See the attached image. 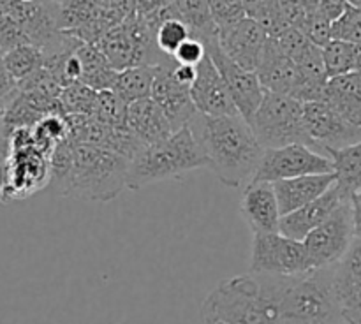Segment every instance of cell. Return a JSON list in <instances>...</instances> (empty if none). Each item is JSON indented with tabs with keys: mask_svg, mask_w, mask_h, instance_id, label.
I'll list each match as a JSON object with an SVG mask.
<instances>
[{
	"mask_svg": "<svg viewBox=\"0 0 361 324\" xmlns=\"http://www.w3.org/2000/svg\"><path fill=\"white\" fill-rule=\"evenodd\" d=\"M187 125L203 151L204 166L212 169L219 182L240 189L254 178L263 147L245 118L196 113Z\"/></svg>",
	"mask_w": 361,
	"mask_h": 324,
	"instance_id": "cell-1",
	"label": "cell"
},
{
	"mask_svg": "<svg viewBox=\"0 0 361 324\" xmlns=\"http://www.w3.org/2000/svg\"><path fill=\"white\" fill-rule=\"evenodd\" d=\"M289 277L247 273L222 280L201 306V317L228 324H282L281 298Z\"/></svg>",
	"mask_w": 361,
	"mask_h": 324,
	"instance_id": "cell-2",
	"label": "cell"
},
{
	"mask_svg": "<svg viewBox=\"0 0 361 324\" xmlns=\"http://www.w3.org/2000/svg\"><path fill=\"white\" fill-rule=\"evenodd\" d=\"M197 168H204L203 151L185 125L166 139L145 144L127 161L126 187L140 190L150 183L180 178Z\"/></svg>",
	"mask_w": 361,
	"mask_h": 324,
	"instance_id": "cell-3",
	"label": "cell"
},
{
	"mask_svg": "<svg viewBox=\"0 0 361 324\" xmlns=\"http://www.w3.org/2000/svg\"><path fill=\"white\" fill-rule=\"evenodd\" d=\"M127 158L108 148L73 143V158L60 196L106 203L126 187Z\"/></svg>",
	"mask_w": 361,
	"mask_h": 324,
	"instance_id": "cell-4",
	"label": "cell"
},
{
	"mask_svg": "<svg viewBox=\"0 0 361 324\" xmlns=\"http://www.w3.org/2000/svg\"><path fill=\"white\" fill-rule=\"evenodd\" d=\"M281 313L282 324L341 323L331 284V266L289 277L281 298Z\"/></svg>",
	"mask_w": 361,
	"mask_h": 324,
	"instance_id": "cell-5",
	"label": "cell"
},
{
	"mask_svg": "<svg viewBox=\"0 0 361 324\" xmlns=\"http://www.w3.org/2000/svg\"><path fill=\"white\" fill-rule=\"evenodd\" d=\"M303 102L288 95L264 90L249 125L263 148H279L300 143L314 148L303 125Z\"/></svg>",
	"mask_w": 361,
	"mask_h": 324,
	"instance_id": "cell-6",
	"label": "cell"
},
{
	"mask_svg": "<svg viewBox=\"0 0 361 324\" xmlns=\"http://www.w3.org/2000/svg\"><path fill=\"white\" fill-rule=\"evenodd\" d=\"M360 218L361 211H356L349 201H344L326 220L302 239L312 270L330 268L342 259L360 236Z\"/></svg>",
	"mask_w": 361,
	"mask_h": 324,
	"instance_id": "cell-7",
	"label": "cell"
},
{
	"mask_svg": "<svg viewBox=\"0 0 361 324\" xmlns=\"http://www.w3.org/2000/svg\"><path fill=\"white\" fill-rule=\"evenodd\" d=\"M250 271L252 273L295 277L312 270L305 247L300 239L281 232H252Z\"/></svg>",
	"mask_w": 361,
	"mask_h": 324,
	"instance_id": "cell-8",
	"label": "cell"
},
{
	"mask_svg": "<svg viewBox=\"0 0 361 324\" xmlns=\"http://www.w3.org/2000/svg\"><path fill=\"white\" fill-rule=\"evenodd\" d=\"M334 173L330 158L307 144L293 143L279 148H263L259 164L250 182H279L305 175Z\"/></svg>",
	"mask_w": 361,
	"mask_h": 324,
	"instance_id": "cell-9",
	"label": "cell"
},
{
	"mask_svg": "<svg viewBox=\"0 0 361 324\" xmlns=\"http://www.w3.org/2000/svg\"><path fill=\"white\" fill-rule=\"evenodd\" d=\"M204 49H207L208 56L217 67L221 77L224 80L229 97H231L238 115L249 122V118L254 115L264 94V88L261 85L259 77H257L256 70L243 69L242 66L233 62L221 49L217 37L208 41L204 44Z\"/></svg>",
	"mask_w": 361,
	"mask_h": 324,
	"instance_id": "cell-10",
	"label": "cell"
},
{
	"mask_svg": "<svg viewBox=\"0 0 361 324\" xmlns=\"http://www.w3.org/2000/svg\"><path fill=\"white\" fill-rule=\"evenodd\" d=\"M302 111L305 132L316 151H321L323 148H344L360 143L361 127L349 123L324 102H303Z\"/></svg>",
	"mask_w": 361,
	"mask_h": 324,
	"instance_id": "cell-11",
	"label": "cell"
},
{
	"mask_svg": "<svg viewBox=\"0 0 361 324\" xmlns=\"http://www.w3.org/2000/svg\"><path fill=\"white\" fill-rule=\"evenodd\" d=\"M256 74L264 90L288 95V97L296 99L300 102L312 101V94H310L303 77L300 76L295 62L277 48L271 37H268L264 42L259 63L256 67Z\"/></svg>",
	"mask_w": 361,
	"mask_h": 324,
	"instance_id": "cell-12",
	"label": "cell"
},
{
	"mask_svg": "<svg viewBox=\"0 0 361 324\" xmlns=\"http://www.w3.org/2000/svg\"><path fill=\"white\" fill-rule=\"evenodd\" d=\"M335 301L345 324H361V239L351 243L348 252L331 266Z\"/></svg>",
	"mask_w": 361,
	"mask_h": 324,
	"instance_id": "cell-13",
	"label": "cell"
},
{
	"mask_svg": "<svg viewBox=\"0 0 361 324\" xmlns=\"http://www.w3.org/2000/svg\"><path fill=\"white\" fill-rule=\"evenodd\" d=\"M173 66H175L173 58L155 66L150 97L164 113L169 127L175 132V130L185 127L197 111L190 99L189 87H183L173 76Z\"/></svg>",
	"mask_w": 361,
	"mask_h": 324,
	"instance_id": "cell-14",
	"label": "cell"
},
{
	"mask_svg": "<svg viewBox=\"0 0 361 324\" xmlns=\"http://www.w3.org/2000/svg\"><path fill=\"white\" fill-rule=\"evenodd\" d=\"M190 99L197 113L208 116H226L238 115L233 104L229 92L226 88L224 80L219 74L217 67L207 55L196 66V77L189 87Z\"/></svg>",
	"mask_w": 361,
	"mask_h": 324,
	"instance_id": "cell-15",
	"label": "cell"
},
{
	"mask_svg": "<svg viewBox=\"0 0 361 324\" xmlns=\"http://www.w3.org/2000/svg\"><path fill=\"white\" fill-rule=\"evenodd\" d=\"M267 39L264 28L249 16L217 30V42L222 51L233 62L249 70H256Z\"/></svg>",
	"mask_w": 361,
	"mask_h": 324,
	"instance_id": "cell-16",
	"label": "cell"
},
{
	"mask_svg": "<svg viewBox=\"0 0 361 324\" xmlns=\"http://www.w3.org/2000/svg\"><path fill=\"white\" fill-rule=\"evenodd\" d=\"M344 201L348 199L342 196L338 187L334 183L326 192H323L319 197L307 203L305 206L298 208V210L291 211V213L282 215L281 222H279V232L288 236V238L302 242L314 228H317L321 222L326 220Z\"/></svg>",
	"mask_w": 361,
	"mask_h": 324,
	"instance_id": "cell-17",
	"label": "cell"
},
{
	"mask_svg": "<svg viewBox=\"0 0 361 324\" xmlns=\"http://www.w3.org/2000/svg\"><path fill=\"white\" fill-rule=\"evenodd\" d=\"M240 213L252 232H277L281 211L271 183H247L240 199Z\"/></svg>",
	"mask_w": 361,
	"mask_h": 324,
	"instance_id": "cell-18",
	"label": "cell"
},
{
	"mask_svg": "<svg viewBox=\"0 0 361 324\" xmlns=\"http://www.w3.org/2000/svg\"><path fill=\"white\" fill-rule=\"evenodd\" d=\"M335 183L334 173H323V175H305L296 176V178L279 180L271 182L274 187L275 199H277L281 217L286 213L298 210L305 206L307 203L319 197L321 194L326 192Z\"/></svg>",
	"mask_w": 361,
	"mask_h": 324,
	"instance_id": "cell-19",
	"label": "cell"
},
{
	"mask_svg": "<svg viewBox=\"0 0 361 324\" xmlns=\"http://www.w3.org/2000/svg\"><path fill=\"white\" fill-rule=\"evenodd\" d=\"M126 127L141 143L152 144L173 134L169 122L152 97L137 99L127 104Z\"/></svg>",
	"mask_w": 361,
	"mask_h": 324,
	"instance_id": "cell-20",
	"label": "cell"
},
{
	"mask_svg": "<svg viewBox=\"0 0 361 324\" xmlns=\"http://www.w3.org/2000/svg\"><path fill=\"white\" fill-rule=\"evenodd\" d=\"M321 102L353 125L361 127V80L360 70L328 77Z\"/></svg>",
	"mask_w": 361,
	"mask_h": 324,
	"instance_id": "cell-21",
	"label": "cell"
},
{
	"mask_svg": "<svg viewBox=\"0 0 361 324\" xmlns=\"http://www.w3.org/2000/svg\"><path fill=\"white\" fill-rule=\"evenodd\" d=\"M321 154L331 162L335 175V185L342 196L351 201L361 197V143L349 144L344 148H323Z\"/></svg>",
	"mask_w": 361,
	"mask_h": 324,
	"instance_id": "cell-22",
	"label": "cell"
},
{
	"mask_svg": "<svg viewBox=\"0 0 361 324\" xmlns=\"http://www.w3.org/2000/svg\"><path fill=\"white\" fill-rule=\"evenodd\" d=\"M99 49L106 56L109 66L115 70H123L127 67L143 66L141 62V53L134 42L133 35L126 28V25L120 21L118 25H113L106 34L97 41Z\"/></svg>",
	"mask_w": 361,
	"mask_h": 324,
	"instance_id": "cell-23",
	"label": "cell"
},
{
	"mask_svg": "<svg viewBox=\"0 0 361 324\" xmlns=\"http://www.w3.org/2000/svg\"><path fill=\"white\" fill-rule=\"evenodd\" d=\"M76 56L81 63L80 83L95 92L111 90L118 70L113 69L106 56L95 44L81 42L76 49Z\"/></svg>",
	"mask_w": 361,
	"mask_h": 324,
	"instance_id": "cell-24",
	"label": "cell"
},
{
	"mask_svg": "<svg viewBox=\"0 0 361 324\" xmlns=\"http://www.w3.org/2000/svg\"><path fill=\"white\" fill-rule=\"evenodd\" d=\"M169 7L173 18H178L189 28L190 37L200 39L203 44L217 37V27L212 20L207 0H173Z\"/></svg>",
	"mask_w": 361,
	"mask_h": 324,
	"instance_id": "cell-25",
	"label": "cell"
},
{
	"mask_svg": "<svg viewBox=\"0 0 361 324\" xmlns=\"http://www.w3.org/2000/svg\"><path fill=\"white\" fill-rule=\"evenodd\" d=\"M155 66H134L118 70L111 90L122 99L126 104L137 99L150 97L152 80H154Z\"/></svg>",
	"mask_w": 361,
	"mask_h": 324,
	"instance_id": "cell-26",
	"label": "cell"
},
{
	"mask_svg": "<svg viewBox=\"0 0 361 324\" xmlns=\"http://www.w3.org/2000/svg\"><path fill=\"white\" fill-rule=\"evenodd\" d=\"M321 55H323L324 73L328 77L360 70L361 44L331 39L328 44L321 48Z\"/></svg>",
	"mask_w": 361,
	"mask_h": 324,
	"instance_id": "cell-27",
	"label": "cell"
},
{
	"mask_svg": "<svg viewBox=\"0 0 361 324\" xmlns=\"http://www.w3.org/2000/svg\"><path fill=\"white\" fill-rule=\"evenodd\" d=\"M4 63L16 83L42 67V51L34 44H20L2 53Z\"/></svg>",
	"mask_w": 361,
	"mask_h": 324,
	"instance_id": "cell-28",
	"label": "cell"
},
{
	"mask_svg": "<svg viewBox=\"0 0 361 324\" xmlns=\"http://www.w3.org/2000/svg\"><path fill=\"white\" fill-rule=\"evenodd\" d=\"M127 104L113 90H101L95 95V104L92 116L104 125L113 129H127L126 127Z\"/></svg>",
	"mask_w": 361,
	"mask_h": 324,
	"instance_id": "cell-29",
	"label": "cell"
},
{
	"mask_svg": "<svg viewBox=\"0 0 361 324\" xmlns=\"http://www.w3.org/2000/svg\"><path fill=\"white\" fill-rule=\"evenodd\" d=\"M95 95L97 92L85 87L83 83H73L69 87L62 88L59 95L60 106H62L63 115H90L94 111Z\"/></svg>",
	"mask_w": 361,
	"mask_h": 324,
	"instance_id": "cell-30",
	"label": "cell"
},
{
	"mask_svg": "<svg viewBox=\"0 0 361 324\" xmlns=\"http://www.w3.org/2000/svg\"><path fill=\"white\" fill-rule=\"evenodd\" d=\"M187 37H190L189 28H187L178 18H166V20L159 21V25L155 27V46H157L159 51L166 56H173L176 48H178Z\"/></svg>",
	"mask_w": 361,
	"mask_h": 324,
	"instance_id": "cell-31",
	"label": "cell"
},
{
	"mask_svg": "<svg viewBox=\"0 0 361 324\" xmlns=\"http://www.w3.org/2000/svg\"><path fill=\"white\" fill-rule=\"evenodd\" d=\"M330 35L335 41L361 44V11L360 7L348 6L344 13L330 23Z\"/></svg>",
	"mask_w": 361,
	"mask_h": 324,
	"instance_id": "cell-32",
	"label": "cell"
},
{
	"mask_svg": "<svg viewBox=\"0 0 361 324\" xmlns=\"http://www.w3.org/2000/svg\"><path fill=\"white\" fill-rule=\"evenodd\" d=\"M207 4L217 30L229 27L247 16L242 0H207Z\"/></svg>",
	"mask_w": 361,
	"mask_h": 324,
	"instance_id": "cell-33",
	"label": "cell"
},
{
	"mask_svg": "<svg viewBox=\"0 0 361 324\" xmlns=\"http://www.w3.org/2000/svg\"><path fill=\"white\" fill-rule=\"evenodd\" d=\"M330 23L331 21H328L326 18L321 16L317 11H314V13L305 14L303 21L298 25V30L302 32L312 44L323 48L324 44H328V42L331 41Z\"/></svg>",
	"mask_w": 361,
	"mask_h": 324,
	"instance_id": "cell-34",
	"label": "cell"
},
{
	"mask_svg": "<svg viewBox=\"0 0 361 324\" xmlns=\"http://www.w3.org/2000/svg\"><path fill=\"white\" fill-rule=\"evenodd\" d=\"M204 55H207V49H204L203 42H201L200 39L187 37L185 41L176 48V51L173 53L171 58L175 60L176 63L196 67Z\"/></svg>",
	"mask_w": 361,
	"mask_h": 324,
	"instance_id": "cell-35",
	"label": "cell"
},
{
	"mask_svg": "<svg viewBox=\"0 0 361 324\" xmlns=\"http://www.w3.org/2000/svg\"><path fill=\"white\" fill-rule=\"evenodd\" d=\"M275 11L279 13V16L282 18L288 27L298 28V25L302 23L303 18H305V11L302 9L298 0H271Z\"/></svg>",
	"mask_w": 361,
	"mask_h": 324,
	"instance_id": "cell-36",
	"label": "cell"
},
{
	"mask_svg": "<svg viewBox=\"0 0 361 324\" xmlns=\"http://www.w3.org/2000/svg\"><path fill=\"white\" fill-rule=\"evenodd\" d=\"M18 92H20L18 90V83L14 81V77L11 76L9 70H7L2 58V53H0V111L16 97Z\"/></svg>",
	"mask_w": 361,
	"mask_h": 324,
	"instance_id": "cell-37",
	"label": "cell"
},
{
	"mask_svg": "<svg viewBox=\"0 0 361 324\" xmlns=\"http://www.w3.org/2000/svg\"><path fill=\"white\" fill-rule=\"evenodd\" d=\"M345 7H348V0H319V6L316 11L328 21H334L335 18L344 13Z\"/></svg>",
	"mask_w": 361,
	"mask_h": 324,
	"instance_id": "cell-38",
	"label": "cell"
},
{
	"mask_svg": "<svg viewBox=\"0 0 361 324\" xmlns=\"http://www.w3.org/2000/svg\"><path fill=\"white\" fill-rule=\"evenodd\" d=\"M173 0H134V13L137 16H150L168 7Z\"/></svg>",
	"mask_w": 361,
	"mask_h": 324,
	"instance_id": "cell-39",
	"label": "cell"
},
{
	"mask_svg": "<svg viewBox=\"0 0 361 324\" xmlns=\"http://www.w3.org/2000/svg\"><path fill=\"white\" fill-rule=\"evenodd\" d=\"M173 76L178 83H182L183 87H190L196 77V67L194 66H183V63H176L173 66Z\"/></svg>",
	"mask_w": 361,
	"mask_h": 324,
	"instance_id": "cell-40",
	"label": "cell"
},
{
	"mask_svg": "<svg viewBox=\"0 0 361 324\" xmlns=\"http://www.w3.org/2000/svg\"><path fill=\"white\" fill-rule=\"evenodd\" d=\"M0 155H7V134L6 127H4L2 111H0Z\"/></svg>",
	"mask_w": 361,
	"mask_h": 324,
	"instance_id": "cell-41",
	"label": "cell"
},
{
	"mask_svg": "<svg viewBox=\"0 0 361 324\" xmlns=\"http://www.w3.org/2000/svg\"><path fill=\"white\" fill-rule=\"evenodd\" d=\"M298 2L307 14L314 13L317 9V6H319V0H298Z\"/></svg>",
	"mask_w": 361,
	"mask_h": 324,
	"instance_id": "cell-42",
	"label": "cell"
},
{
	"mask_svg": "<svg viewBox=\"0 0 361 324\" xmlns=\"http://www.w3.org/2000/svg\"><path fill=\"white\" fill-rule=\"evenodd\" d=\"M203 324H228V323H222V320L214 319V317H203Z\"/></svg>",
	"mask_w": 361,
	"mask_h": 324,
	"instance_id": "cell-43",
	"label": "cell"
},
{
	"mask_svg": "<svg viewBox=\"0 0 361 324\" xmlns=\"http://www.w3.org/2000/svg\"><path fill=\"white\" fill-rule=\"evenodd\" d=\"M348 6H353V7H360V6H361V0H348Z\"/></svg>",
	"mask_w": 361,
	"mask_h": 324,
	"instance_id": "cell-44",
	"label": "cell"
},
{
	"mask_svg": "<svg viewBox=\"0 0 361 324\" xmlns=\"http://www.w3.org/2000/svg\"><path fill=\"white\" fill-rule=\"evenodd\" d=\"M334 324H345V323H342V320H341V323H334Z\"/></svg>",
	"mask_w": 361,
	"mask_h": 324,
	"instance_id": "cell-45",
	"label": "cell"
}]
</instances>
